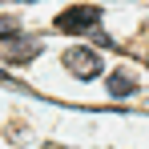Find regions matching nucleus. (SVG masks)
<instances>
[{
    "mask_svg": "<svg viewBox=\"0 0 149 149\" xmlns=\"http://www.w3.org/2000/svg\"><path fill=\"white\" fill-rule=\"evenodd\" d=\"M40 52L36 40H20V36H8V40H0V61H8V65H20V61H32Z\"/></svg>",
    "mask_w": 149,
    "mask_h": 149,
    "instance_id": "nucleus-3",
    "label": "nucleus"
},
{
    "mask_svg": "<svg viewBox=\"0 0 149 149\" xmlns=\"http://www.w3.org/2000/svg\"><path fill=\"white\" fill-rule=\"evenodd\" d=\"M16 20H12V16H0V40H8V36H16Z\"/></svg>",
    "mask_w": 149,
    "mask_h": 149,
    "instance_id": "nucleus-5",
    "label": "nucleus"
},
{
    "mask_svg": "<svg viewBox=\"0 0 149 149\" xmlns=\"http://www.w3.org/2000/svg\"><path fill=\"white\" fill-rule=\"evenodd\" d=\"M65 69L77 73L81 81H89V77L101 73V56H97V52H89V49H69V52H65Z\"/></svg>",
    "mask_w": 149,
    "mask_h": 149,
    "instance_id": "nucleus-2",
    "label": "nucleus"
},
{
    "mask_svg": "<svg viewBox=\"0 0 149 149\" xmlns=\"http://www.w3.org/2000/svg\"><path fill=\"white\" fill-rule=\"evenodd\" d=\"M109 93H113V97H129V93H137V81L129 73H113L109 77Z\"/></svg>",
    "mask_w": 149,
    "mask_h": 149,
    "instance_id": "nucleus-4",
    "label": "nucleus"
},
{
    "mask_svg": "<svg viewBox=\"0 0 149 149\" xmlns=\"http://www.w3.org/2000/svg\"><path fill=\"white\" fill-rule=\"evenodd\" d=\"M145 61H149V52H145Z\"/></svg>",
    "mask_w": 149,
    "mask_h": 149,
    "instance_id": "nucleus-6",
    "label": "nucleus"
},
{
    "mask_svg": "<svg viewBox=\"0 0 149 149\" xmlns=\"http://www.w3.org/2000/svg\"><path fill=\"white\" fill-rule=\"evenodd\" d=\"M97 20H101L97 4H73V8H65L52 24H56V32H89Z\"/></svg>",
    "mask_w": 149,
    "mask_h": 149,
    "instance_id": "nucleus-1",
    "label": "nucleus"
}]
</instances>
